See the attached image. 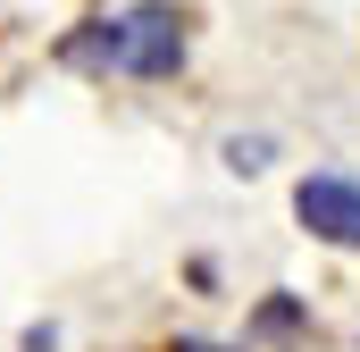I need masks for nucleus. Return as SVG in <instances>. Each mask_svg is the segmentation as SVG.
Masks as SVG:
<instances>
[{
    "label": "nucleus",
    "instance_id": "nucleus-1",
    "mask_svg": "<svg viewBox=\"0 0 360 352\" xmlns=\"http://www.w3.org/2000/svg\"><path fill=\"white\" fill-rule=\"evenodd\" d=\"M59 59L68 68H92V76H176L184 68V17L176 8H160V0H143V8H117V17H92L76 25L68 42H59Z\"/></svg>",
    "mask_w": 360,
    "mask_h": 352
},
{
    "label": "nucleus",
    "instance_id": "nucleus-2",
    "mask_svg": "<svg viewBox=\"0 0 360 352\" xmlns=\"http://www.w3.org/2000/svg\"><path fill=\"white\" fill-rule=\"evenodd\" d=\"M293 218L319 244H360V184L352 176H302L293 184Z\"/></svg>",
    "mask_w": 360,
    "mask_h": 352
},
{
    "label": "nucleus",
    "instance_id": "nucleus-3",
    "mask_svg": "<svg viewBox=\"0 0 360 352\" xmlns=\"http://www.w3.org/2000/svg\"><path fill=\"white\" fill-rule=\"evenodd\" d=\"M260 327H269V336H293V327H302V310H293V302H269V310H260Z\"/></svg>",
    "mask_w": 360,
    "mask_h": 352
},
{
    "label": "nucleus",
    "instance_id": "nucleus-4",
    "mask_svg": "<svg viewBox=\"0 0 360 352\" xmlns=\"http://www.w3.org/2000/svg\"><path fill=\"white\" fill-rule=\"evenodd\" d=\"M176 352H218V344H176Z\"/></svg>",
    "mask_w": 360,
    "mask_h": 352
}]
</instances>
